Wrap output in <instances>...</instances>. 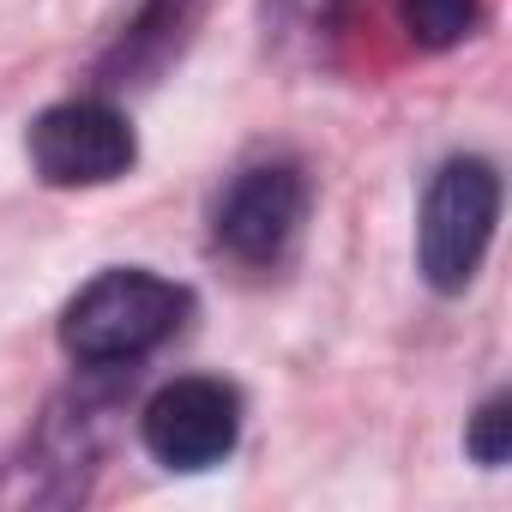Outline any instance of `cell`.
<instances>
[{
	"mask_svg": "<svg viewBox=\"0 0 512 512\" xmlns=\"http://www.w3.org/2000/svg\"><path fill=\"white\" fill-rule=\"evenodd\" d=\"M25 151H31V169L49 187H109L133 169L139 139H133V127L115 103L73 97V103H55L31 121Z\"/></svg>",
	"mask_w": 512,
	"mask_h": 512,
	"instance_id": "3",
	"label": "cell"
},
{
	"mask_svg": "<svg viewBox=\"0 0 512 512\" xmlns=\"http://www.w3.org/2000/svg\"><path fill=\"white\" fill-rule=\"evenodd\" d=\"M350 7L356 0H266V31L278 49H320L326 37H338Z\"/></svg>",
	"mask_w": 512,
	"mask_h": 512,
	"instance_id": "7",
	"label": "cell"
},
{
	"mask_svg": "<svg viewBox=\"0 0 512 512\" xmlns=\"http://www.w3.org/2000/svg\"><path fill=\"white\" fill-rule=\"evenodd\" d=\"M398 19H404V31H410L416 49L440 55V49H458L476 31L482 0H398Z\"/></svg>",
	"mask_w": 512,
	"mask_h": 512,
	"instance_id": "8",
	"label": "cell"
},
{
	"mask_svg": "<svg viewBox=\"0 0 512 512\" xmlns=\"http://www.w3.org/2000/svg\"><path fill=\"white\" fill-rule=\"evenodd\" d=\"M500 223V175L488 157H452L428 175L416 217V266L440 296L470 290Z\"/></svg>",
	"mask_w": 512,
	"mask_h": 512,
	"instance_id": "2",
	"label": "cell"
},
{
	"mask_svg": "<svg viewBox=\"0 0 512 512\" xmlns=\"http://www.w3.org/2000/svg\"><path fill=\"white\" fill-rule=\"evenodd\" d=\"M464 452H470L476 464H488V470L506 464V452H512V398H506V392L482 398V410H476L470 428H464Z\"/></svg>",
	"mask_w": 512,
	"mask_h": 512,
	"instance_id": "9",
	"label": "cell"
},
{
	"mask_svg": "<svg viewBox=\"0 0 512 512\" xmlns=\"http://www.w3.org/2000/svg\"><path fill=\"white\" fill-rule=\"evenodd\" d=\"M145 452L169 470H211L241 440V392L211 374H181L139 410Z\"/></svg>",
	"mask_w": 512,
	"mask_h": 512,
	"instance_id": "5",
	"label": "cell"
},
{
	"mask_svg": "<svg viewBox=\"0 0 512 512\" xmlns=\"http://www.w3.org/2000/svg\"><path fill=\"white\" fill-rule=\"evenodd\" d=\"M187 320V290L145 272V266H115L97 272L61 314V350L79 368H127L151 356L163 338H175Z\"/></svg>",
	"mask_w": 512,
	"mask_h": 512,
	"instance_id": "1",
	"label": "cell"
},
{
	"mask_svg": "<svg viewBox=\"0 0 512 512\" xmlns=\"http://www.w3.org/2000/svg\"><path fill=\"white\" fill-rule=\"evenodd\" d=\"M308 217V175L290 157H266V163H247L223 199H217V247L241 266H278L284 253L296 247Z\"/></svg>",
	"mask_w": 512,
	"mask_h": 512,
	"instance_id": "4",
	"label": "cell"
},
{
	"mask_svg": "<svg viewBox=\"0 0 512 512\" xmlns=\"http://www.w3.org/2000/svg\"><path fill=\"white\" fill-rule=\"evenodd\" d=\"M199 7L205 0H145L127 37L115 43V55L103 61V85H145L151 73H163L181 55V43L193 37Z\"/></svg>",
	"mask_w": 512,
	"mask_h": 512,
	"instance_id": "6",
	"label": "cell"
}]
</instances>
